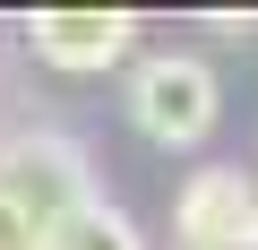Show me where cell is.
<instances>
[{
    "label": "cell",
    "instance_id": "cell-3",
    "mask_svg": "<svg viewBox=\"0 0 258 250\" xmlns=\"http://www.w3.org/2000/svg\"><path fill=\"white\" fill-rule=\"evenodd\" d=\"M181 250H258V181L241 164H198L172 198Z\"/></svg>",
    "mask_w": 258,
    "mask_h": 250
},
{
    "label": "cell",
    "instance_id": "cell-1",
    "mask_svg": "<svg viewBox=\"0 0 258 250\" xmlns=\"http://www.w3.org/2000/svg\"><path fill=\"white\" fill-rule=\"evenodd\" d=\"M224 112V86L198 52H147L129 69V121H138V138L155 147H198Z\"/></svg>",
    "mask_w": 258,
    "mask_h": 250
},
{
    "label": "cell",
    "instance_id": "cell-6",
    "mask_svg": "<svg viewBox=\"0 0 258 250\" xmlns=\"http://www.w3.org/2000/svg\"><path fill=\"white\" fill-rule=\"evenodd\" d=\"M0 250H43V233H35V224L9 207V198H0Z\"/></svg>",
    "mask_w": 258,
    "mask_h": 250
},
{
    "label": "cell",
    "instance_id": "cell-4",
    "mask_svg": "<svg viewBox=\"0 0 258 250\" xmlns=\"http://www.w3.org/2000/svg\"><path fill=\"white\" fill-rule=\"evenodd\" d=\"M129 43H138L129 9H35L26 18V52L60 78H103L129 61Z\"/></svg>",
    "mask_w": 258,
    "mask_h": 250
},
{
    "label": "cell",
    "instance_id": "cell-2",
    "mask_svg": "<svg viewBox=\"0 0 258 250\" xmlns=\"http://www.w3.org/2000/svg\"><path fill=\"white\" fill-rule=\"evenodd\" d=\"M0 198L52 241V224H69V216L95 198V173H86V156H78L60 130H26V138L0 147Z\"/></svg>",
    "mask_w": 258,
    "mask_h": 250
},
{
    "label": "cell",
    "instance_id": "cell-5",
    "mask_svg": "<svg viewBox=\"0 0 258 250\" xmlns=\"http://www.w3.org/2000/svg\"><path fill=\"white\" fill-rule=\"evenodd\" d=\"M43 250H147V241H138V224H129V216L95 190L69 224H52V241H43Z\"/></svg>",
    "mask_w": 258,
    "mask_h": 250
}]
</instances>
